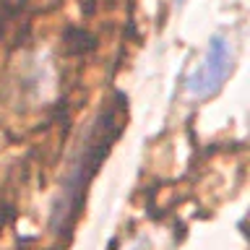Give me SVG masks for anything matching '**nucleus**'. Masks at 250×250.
Segmentation results:
<instances>
[{"label":"nucleus","instance_id":"nucleus-1","mask_svg":"<svg viewBox=\"0 0 250 250\" xmlns=\"http://www.w3.org/2000/svg\"><path fill=\"white\" fill-rule=\"evenodd\" d=\"M232 65H234V52H232L229 37L227 34H211L201 62L190 70V76L185 78L188 97L208 99V97H214V94H219L224 81L232 73Z\"/></svg>","mask_w":250,"mask_h":250},{"label":"nucleus","instance_id":"nucleus-2","mask_svg":"<svg viewBox=\"0 0 250 250\" xmlns=\"http://www.w3.org/2000/svg\"><path fill=\"white\" fill-rule=\"evenodd\" d=\"M144 245H146V240H138V242H136V245H133L130 250H141V248H144Z\"/></svg>","mask_w":250,"mask_h":250},{"label":"nucleus","instance_id":"nucleus-3","mask_svg":"<svg viewBox=\"0 0 250 250\" xmlns=\"http://www.w3.org/2000/svg\"><path fill=\"white\" fill-rule=\"evenodd\" d=\"M175 3H177V5H183V3H185V0H175Z\"/></svg>","mask_w":250,"mask_h":250}]
</instances>
